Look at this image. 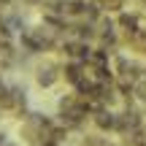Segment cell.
Returning a JSON list of instances; mask_svg holds the SVG:
<instances>
[{
    "instance_id": "obj_6",
    "label": "cell",
    "mask_w": 146,
    "mask_h": 146,
    "mask_svg": "<svg viewBox=\"0 0 146 146\" xmlns=\"http://www.w3.org/2000/svg\"><path fill=\"white\" fill-rule=\"evenodd\" d=\"M0 146H5V135H3V133H0Z\"/></svg>"
},
{
    "instance_id": "obj_5",
    "label": "cell",
    "mask_w": 146,
    "mask_h": 146,
    "mask_svg": "<svg viewBox=\"0 0 146 146\" xmlns=\"http://www.w3.org/2000/svg\"><path fill=\"white\" fill-rule=\"evenodd\" d=\"M38 146H57L54 141H43V143H38Z\"/></svg>"
},
{
    "instance_id": "obj_3",
    "label": "cell",
    "mask_w": 146,
    "mask_h": 146,
    "mask_svg": "<svg viewBox=\"0 0 146 146\" xmlns=\"http://www.w3.org/2000/svg\"><path fill=\"white\" fill-rule=\"evenodd\" d=\"M57 78H60V68L57 65H41V68L35 70V81H38V87H43V89H49Z\"/></svg>"
},
{
    "instance_id": "obj_7",
    "label": "cell",
    "mask_w": 146,
    "mask_h": 146,
    "mask_svg": "<svg viewBox=\"0 0 146 146\" xmlns=\"http://www.w3.org/2000/svg\"><path fill=\"white\" fill-rule=\"evenodd\" d=\"M27 3H38V0H27Z\"/></svg>"
},
{
    "instance_id": "obj_2",
    "label": "cell",
    "mask_w": 146,
    "mask_h": 146,
    "mask_svg": "<svg viewBox=\"0 0 146 146\" xmlns=\"http://www.w3.org/2000/svg\"><path fill=\"white\" fill-rule=\"evenodd\" d=\"M0 106H3L5 111L22 108V106H25V92H22V89H16V87H5L3 95H0Z\"/></svg>"
},
{
    "instance_id": "obj_1",
    "label": "cell",
    "mask_w": 146,
    "mask_h": 146,
    "mask_svg": "<svg viewBox=\"0 0 146 146\" xmlns=\"http://www.w3.org/2000/svg\"><path fill=\"white\" fill-rule=\"evenodd\" d=\"M89 119H92V125L98 127L100 133L116 130V111L108 108V106H100V108H95L92 114H89Z\"/></svg>"
},
{
    "instance_id": "obj_4",
    "label": "cell",
    "mask_w": 146,
    "mask_h": 146,
    "mask_svg": "<svg viewBox=\"0 0 146 146\" xmlns=\"http://www.w3.org/2000/svg\"><path fill=\"white\" fill-rule=\"evenodd\" d=\"M100 5V11H122L127 0H95Z\"/></svg>"
}]
</instances>
